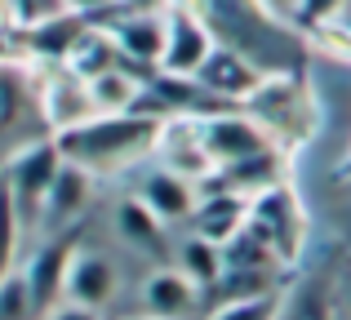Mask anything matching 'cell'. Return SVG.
<instances>
[{
	"label": "cell",
	"mask_w": 351,
	"mask_h": 320,
	"mask_svg": "<svg viewBox=\"0 0 351 320\" xmlns=\"http://www.w3.org/2000/svg\"><path fill=\"white\" fill-rule=\"evenodd\" d=\"M160 130H165V121L125 112V116H94V121L76 125V130H67V134H53V143H58V151H62L67 164L103 178V173L138 169L147 156H156Z\"/></svg>",
	"instance_id": "1"
},
{
	"label": "cell",
	"mask_w": 351,
	"mask_h": 320,
	"mask_svg": "<svg viewBox=\"0 0 351 320\" xmlns=\"http://www.w3.org/2000/svg\"><path fill=\"white\" fill-rule=\"evenodd\" d=\"M240 112L254 116V121L271 134V143L280 151H293L298 143H307L311 134H316V98H311V89H302L289 71H267V76L258 80V89L245 98Z\"/></svg>",
	"instance_id": "2"
},
{
	"label": "cell",
	"mask_w": 351,
	"mask_h": 320,
	"mask_svg": "<svg viewBox=\"0 0 351 320\" xmlns=\"http://www.w3.org/2000/svg\"><path fill=\"white\" fill-rule=\"evenodd\" d=\"M62 164L67 160H62L58 143L45 138V143H27V147L14 156V164L5 169V182H9V191H14V205H18V214H23V227L40 223L45 196L53 191Z\"/></svg>",
	"instance_id": "3"
},
{
	"label": "cell",
	"mask_w": 351,
	"mask_h": 320,
	"mask_svg": "<svg viewBox=\"0 0 351 320\" xmlns=\"http://www.w3.org/2000/svg\"><path fill=\"white\" fill-rule=\"evenodd\" d=\"M200 143H205L209 160L223 169V164H240L249 156H263V151H271V134L263 130V125L254 121L249 112H240V107H218V112L200 116Z\"/></svg>",
	"instance_id": "4"
},
{
	"label": "cell",
	"mask_w": 351,
	"mask_h": 320,
	"mask_svg": "<svg viewBox=\"0 0 351 320\" xmlns=\"http://www.w3.org/2000/svg\"><path fill=\"white\" fill-rule=\"evenodd\" d=\"M249 223L276 245V254L285 258V267H293V262L302 258L307 218H302V205H298V196H293L289 182H280V187H271V191H263V196L249 200Z\"/></svg>",
	"instance_id": "5"
},
{
	"label": "cell",
	"mask_w": 351,
	"mask_h": 320,
	"mask_svg": "<svg viewBox=\"0 0 351 320\" xmlns=\"http://www.w3.org/2000/svg\"><path fill=\"white\" fill-rule=\"evenodd\" d=\"M169 32H165V58H160V71L165 76H182V80H196L200 67L209 62V53L218 49L214 32L191 14L187 5H173L165 14Z\"/></svg>",
	"instance_id": "6"
},
{
	"label": "cell",
	"mask_w": 351,
	"mask_h": 320,
	"mask_svg": "<svg viewBox=\"0 0 351 320\" xmlns=\"http://www.w3.org/2000/svg\"><path fill=\"white\" fill-rule=\"evenodd\" d=\"M36 116H40V125L53 134H67L76 130V125L94 121L98 107L94 98H89V85L85 80H76L71 71H49V76H40V94H36Z\"/></svg>",
	"instance_id": "7"
},
{
	"label": "cell",
	"mask_w": 351,
	"mask_h": 320,
	"mask_svg": "<svg viewBox=\"0 0 351 320\" xmlns=\"http://www.w3.org/2000/svg\"><path fill=\"white\" fill-rule=\"evenodd\" d=\"M98 27H107V36L116 40L125 67H129V62H138L147 76H156V71H160L165 32H169L165 14H125V9H116V14L107 18V23H98Z\"/></svg>",
	"instance_id": "8"
},
{
	"label": "cell",
	"mask_w": 351,
	"mask_h": 320,
	"mask_svg": "<svg viewBox=\"0 0 351 320\" xmlns=\"http://www.w3.org/2000/svg\"><path fill=\"white\" fill-rule=\"evenodd\" d=\"M116 294H120V267L107 254L80 249L76 245V254H71V262H67V280H62V303L103 312Z\"/></svg>",
	"instance_id": "9"
},
{
	"label": "cell",
	"mask_w": 351,
	"mask_h": 320,
	"mask_svg": "<svg viewBox=\"0 0 351 320\" xmlns=\"http://www.w3.org/2000/svg\"><path fill=\"white\" fill-rule=\"evenodd\" d=\"M134 196L143 200V205L152 209V214L160 218L165 227L191 223V214H196V205H200V187H196V182H187L182 173L165 169V164H156V169H143V178H138Z\"/></svg>",
	"instance_id": "10"
},
{
	"label": "cell",
	"mask_w": 351,
	"mask_h": 320,
	"mask_svg": "<svg viewBox=\"0 0 351 320\" xmlns=\"http://www.w3.org/2000/svg\"><path fill=\"white\" fill-rule=\"evenodd\" d=\"M267 71L258 67V62H249L240 49L232 45H218L214 53H209V62L200 67L196 85L205 89L214 103H232V107H245V98L258 89V80H263Z\"/></svg>",
	"instance_id": "11"
},
{
	"label": "cell",
	"mask_w": 351,
	"mask_h": 320,
	"mask_svg": "<svg viewBox=\"0 0 351 320\" xmlns=\"http://www.w3.org/2000/svg\"><path fill=\"white\" fill-rule=\"evenodd\" d=\"M200 303H205V289H196L178 267H156L143 280V312L156 320H196Z\"/></svg>",
	"instance_id": "12"
},
{
	"label": "cell",
	"mask_w": 351,
	"mask_h": 320,
	"mask_svg": "<svg viewBox=\"0 0 351 320\" xmlns=\"http://www.w3.org/2000/svg\"><path fill=\"white\" fill-rule=\"evenodd\" d=\"M76 254V241H49L27 258L23 280H27V294H32V307L49 316L53 307L62 303V280H67V262Z\"/></svg>",
	"instance_id": "13"
},
{
	"label": "cell",
	"mask_w": 351,
	"mask_h": 320,
	"mask_svg": "<svg viewBox=\"0 0 351 320\" xmlns=\"http://www.w3.org/2000/svg\"><path fill=\"white\" fill-rule=\"evenodd\" d=\"M285 160H289V156H285L280 147H271V151L249 156L240 164H223V169H218L200 191H232V196L254 200V196H263V191H271V187L285 182Z\"/></svg>",
	"instance_id": "14"
},
{
	"label": "cell",
	"mask_w": 351,
	"mask_h": 320,
	"mask_svg": "<svg viewBox=\"0 0 351 320\" xmlns=\"http://www.w3.org/2000/svg\"><path fill=\"white\" fill-rule=\"evenodd\" d=\"M249 223V200L245 196H232V191H200V205L191 214V232L209 245H232Z\"/></svg>",
	"instance_id": "15"
},
{
	"label": "cell",
	"mask_w": 351,
	"mask_h": 320,
	"mask_svg": "<svg viewBox=\"0 0 351 320\" xmlns=\"http://www.w3.org/2000/svg\"><path fill=\"white\" fill-rule=\"evenodd\" d=\"M89 191H94V173L76 169V164H62L53 191L45 196L40 223L45 227H67V223H76V218L85 214V205H89Z\"/></svg>",
	"instance_id": "16"
},
{
	"label": "cell",
	"mask_w": 351,
	"mask_h": 320,
	"mask_svg": "<svg viewBox=\"0 0 351 320\" xmlns=\"http://www.w3.org/2000/svg\"><path fill=\"white\" fill-rule=\"evenodd\" d=\"M85 27H89V18H80V14H53V18H45V23L27 27L23 40H27V49H32L36 58L62 67L67 53H71V45L85 36Z\"/></svg>",
	"instance_id": "17"
},
{
	"label": "cell",
	"mask_w": 351,
	"mask_h": 320,
	"mask_svg": "<svg viewBox=\"0 0 351 320\" xmlns=\"http://www.w3.org/2000/svg\"><path fill=\"white\" fill-rule=\"evenodd\" d=\"M147 80H152V76L125 67V62L112 67V71H103V76H94V80H89V98H94L98 116H125V112H134L138 98H143V89H147Z\"/></svg>",
	"instance_id": "18"
},
{
	"label": "cell",
	"mask_w": 351,
	"mask_h": 320,
	"mask_svg": "<svg viewBox=\"0 0 351 320\" xmlns=\"http://www.w3.org/2000/svg\"><path fill=\"white\" fill-rule=\"evenodd\" d=\"M120 49H116V40L107 36V27H98V23H89L85 27V36H80L76 45H71V53H67V62H62V71H71L76 80H94V76H103V71H112L120 67Z\"/></svg>",
	"instance_id": "19"
},
{
	"label": "cell",
	"mask_w": 351,
	"mask_h": 320,
	"mask_svg": "<svg viewBox=\"0 0 351 320\" xmlns=\"http://www.w3.org/2000/svg\"><path fill=\"white\" fill-rule=\"evenodd\" d=\"M173 267H178L196 289L209 294V289L223 280L227 262H223V249H218V245H209V241H200L196 232H187L178 245H173Z\"/></svg>",
	"instance_id": "20"
},
{
	"label": "cell",
	"mask_w": 351,
	"mask_h": 320,
	"mask_svg": "<svg viewBox=\"0 0 351 320\" xmlns=\"http://www.w3.org/2000/svg\"><path fill=\"white\" fill-rule=\"evenodd\" d=\"M40 80H32V71L14 58H0V134H14L27 116V103H36Z\"/></svg>",
	"instance_id": "21"
},
{
	"label": "cell",
	"mask_w": 351,
	"mask_h": 320,
	"mask_svg": "<svg viewBox=\"0 0 351 320\" xmlns=\"http://www.w3.org/2000/svg\"><path fill=\"white\" fill-rule=\"evenodd\" d=\"M116 232H120V241H129L134 249L160 254V241H165V232H169V227H165L160 218H156L152 209H147L143 200L129 191V196L116 200Z\"/></svg>",
	"instance_id": "22"
},
{
	"label": "cell",
	"mask_w": 351,
	"mask_h": 320,
	"mask_svg": "<svg viewBox=\"0 0 351 320\" xmlns=\"http://www.w3.org/2000/svg\"><path fill=\"white\" fill-rule=\"evenodd\" d=\"M18 241H23V214H18V205H14L9 182H0V280L14 276Z\"/></svg>",
	"instance_id": "23"
},
{
	"label": "cell",
	"mask_w": 351,
	"mask_h": 320,
	"mask_svg": "<svg viewBox=\"0 0 351 320\" xmlns=\"http://www.w3.org/2000/svg\"><path fill=\"white\" fill-rule=\"evenodd\" d=\"M285 316V289L263 298H240V303H218L205 320H280Z\"/></svg>",
	"instance_id": "24"
},
{
	"label": "cell",
	"mask_w": 351,
	"mask_h": 320,
	"mask_svg": "<svg viewBox=\"0 0 351 320\" xmlns=\"http://www.w3.org/2000/svg\"><path fill=\"white\" fill-rule=\"evenodd\" d=\"M27 312H36L32 294H27L23 271H14V276L0 280V320H27Z\"/></svg>",
	"instance_id": "25"
},
{
	"label": "cell",
	"mask_w": 351,
	"mask_h": 320,
	"mask_svg": "<svg viewBox=\"0 0 351 320\" xmlns=\"http://www.w3.org/2000/svg\"><path fill=\"white\" fill-rule=\"evenodd\" d=\"M347 5H351V0H302V5H298V23L307 27V32H316V27L338 23Z\"/></svg>",
	"instance_id": "26"
},
{
	"label": "cell",
	"mask_w": 351,
	"mask_h": 320,
	"mask_svg": "<svg viewBox=\"0 0 351 320\" xmlns=\"http://www.w3.org/2000/svg\"><path fill=\"white\" fill-rule=\"evenodd\" d=\"M116 9H125V14H169L173 0H116Z\"/></svg>",
	"instance_id": "27"
},
{
	"label": "cell",
	"mask_w": 351,
	"mask_h": 320,
	"mask_svg": "<svg viewBox=\"0 0 351 320\" xmlns=\"http://www.w3.org/2000/svg\"><path fill=\"white\" fill-rule=\"evenodd\" d=\"M62 5H67V14L94 18V14H107V9H116V0H62Z\"/></svg>",
	"instance_id": "28"
},
{
	"label": "cell",
	"mask_w": 351,
	"mask_h": 320,
	"mask_svg": "<svg viewBox=\"0 0 351 320\" xmlns=\"http://www.w3.org/2000/svg\"><path fill=\"white\" fill-rule=\"evenodd\" d=\"M49 320H103L98 312H89V307H71V303H58L49 312Z\"/></svg>",
	"instance_id": "29"
},
{
	"label": "cell",
	"mask_w": 351,
	"mask_h": 320,
	"mask_svg": "<svg viewBox=\"0 0 351 320\" xmlns=\"http://www.w3.org/2000/svg\"><path fill=\"white\" fill-rule=\"evenodd\" d=\"M334 312H343L351 320V267L338 276V294H334Z\"/></svg>",
	"instance_id": "30"
},
{
	"label": "cell",
	"mask_w": 351,
	"mask_h": 320,
	"mask_svg": "<svg viewBox=\"0 0 351 320\" xmlns=\"http://www.w3.org/2000/svg\"><path fill=\"white\" fill-rule=\"evenodd\" d=\"M298 5L302 0H263V9L276 14V18H298Z\"/></svg>",
	"instance_id": "31"
},
{
	"label": "cell",
	"mask_w": 351,
	"mask_h": 320,
	"mask_svg": "<svg viewBox=\"0 0 351 320\" xmlns=\"http://www.w3.org/2000/svg\"><path fill=\"white\" fill-rule=\"evenodd\" d=\"M334 27H338V32H343V36H347V40H351V5L343 9V18H338V23H334Z\"/></svg>",
	"instance_id": "32"
},
{
	"label": "cell",
	"mask_w": 351,
	"mask_h": 320,
	"mask_svg": "<svg viewBox=\"0 0 351 320\" xmlns=\"http://www.w3.org/2000/svg\"><path fill=\"white\" fill-rule=\"evenodd\" d=\"M5 18H14V5H9V0H0V23H5Z\"/></svg>",
	"instance_id": "33"
},
{
	"label": "cell",
	"mask_w": 351,
	"mask_h": 320,
	"mask_svg": "<svg viewBox=\"0 0 351 320\" xmlns=\"http://www.w3.org/2000/svg\"><path fill=\"white\" fill-rule=\"evenodd\" d=\"M134 320H156V316H134Z\"/></svg>",
	"instance_id": "34"
}]
</instances>
